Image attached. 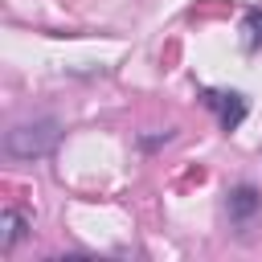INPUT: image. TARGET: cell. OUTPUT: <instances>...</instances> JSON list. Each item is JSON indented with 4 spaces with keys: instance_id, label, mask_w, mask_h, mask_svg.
<instances>
[{
    "instance_id": "277c9868",
    "label": "cell",
    "mask_w": 262,
    "mask_h": 262,
    "mask_svg": "<svg viewBox=\"0 0 262 262\" xmlns=\"http://www.w3.org/2000/svg\"><path fill=\"white\" fill-rule=\"evenodd\" d=\"M25 233H29V217L20 209H4L0 213V250H12Z\"/></svg>"
},
{
    "instance_id": "6da1fadb",
    "label": "cell",
    "mask_w": 262,
    "mask_h": 262,
    "mask_svg": "<svg viewBox=\"0 0 262 262\" xmlns=\"http://www.w3.org/2000/svg\"><path fill=\"white\" fill-rule=\"evenodd\" d=\"M57 139H61L57 119H33V123H16L4 135V151L16 160H41L57 147Z\"/></svg>"
},
{
    "instance_id": "7a4b0ae2",
    "label": "cell",
    "mask_w": 262,
    "mask_h": 262,
    "mask_svg": "<svg viewBox=\"0 0 262 262\" xmlns=\"http://www.w3.org/2000/svg\"><path fill=\"white\" fill-rule=\"evenodd\" d=\"M205 106L217 115L221 131H237L242 119H246V111H250L246 94H237V90H205Z\"/></svg>"
},
{
    "instance_id": "5b68a950",
    "label": "cell",
    "mask_w": 262,
    "mask_h": 262,
    "mask_svg": "<svg viewBox=\"0 0 262 262\" xmlns=\"http://www.w3.org/2000/svg\"><path fill=\"white\" fill-rule=\"evenodd\" d=\"M242 33H246V45H250V49H258V45H262V8H250V12H246Z\"/></svg>"
},
{
    "instance_id": "8992f818",
    "label": "cell",
    "mask_w": 262,
    "mask_h": 262,
    "mask_svg": "<svg viewBox=\"0 0 262 262\" xmlns=\"http://www.w3.org/2000/svg\"><path fill=\"white\" fill-rule=\"evenodd\" d=\"M172 131H160V135H143V147H156V143H168Z\"/></svg>"
},
{
    "instance_id": "3957f363",
    "label": "cell",
    "mask_w": 262,
    "mask_h": 262,
    "mask_svg": "<svg viewBox=\"0 0 262 262\" xmlns=\"http://www.w3.org/2000/svg\"><path fill=\"white\" fill-rule=\"evenodd\" d=\"M229 221H237V225H246L258 209H262V196H258V188L254 184H237L233 192H229Z\"/></svg>"
}]
</instances>
